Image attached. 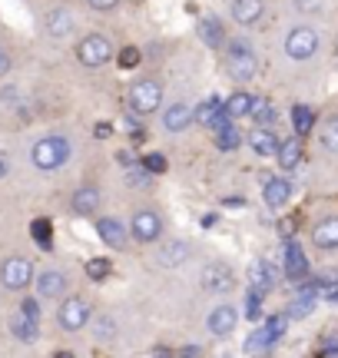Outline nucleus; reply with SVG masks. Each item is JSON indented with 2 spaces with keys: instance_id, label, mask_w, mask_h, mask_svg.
Here are the masks:
<instances>
[{
  "instance_id": "f257e3e1",
  "label": "nucleus",
  "mask_w": 338,
  "mask_h": 358,
  "mask_svg": "<svg viewBox=\"0 0 338 358\" xmlns=\"http://www.w3.org/2000/svg\"><path fill=\"white\" fill-rule=\"evenodd\" d=\"M70 156H73V143H70V136H64V133H47V136H40V140L30 146V163H34V169H40V173L64 169L66 163H70Z\"/></svg>"
},
{
  "instance_id": "f03ea898",
  "label": "nucleus",
  "mask_w": 338,
  "mask_h": 358,
  "mask_svg": "<svg viewBox=\"0 0 338 358\" xmlns=\"http://www.w3.org/2000/svg\"><path fill=\"white\" fill-rule=\"evenodd\" d=\"M77 60L80 66H87V70H100L106 66L110 60H117V43L100 34V30H93V34H83L77 40Z\"/></svg>"
},
{
  "instance_id": "7ed1b4c3",
  "label": "nucleus",
  "mask_w": 338,
  "mask_h": 358,
  "mask_svg": "<svg viewBox=\"0 0 338 358\" xmlns=\"http://www.w3.org/2000/svg\"><path fill=\"white\" fill-rule=\"evenodd\" d=\"M34 279H37V268L27 256L13 252L0 262V289L13 295H24L27 289H34Z\"/></svg>"
},
{
  "instance_id": "20e7f679",
  "label": "nucleus",
  "mask_w": 338,
  "mask_h": 358,
  "mask_svg": "<svg viewBox=\"0 0 338 358\" xmlns=\"http://www.w3.org/2000/svg\"><path fill=\"white\" fill-rule=\"evenodd\" d=\"M226 73L233 83H252L259 77V57L246 40H233L226 50Z\"/></svg>"
},
{
  "instance_id": "39448f33",
  "label": "nucleus",
  "mask_w": 338,
  "mask_h": 358,
  "mask_svg": "<svg viewBox=\"0 0 338 358\" xmlns=\"http://www.w3.org/2000/svg\"><path fill=\"white\" fill-rule=\"evenodd\" d=\"M163 83L153 77H143L136 80V83H130V90H126V106H130L133 116H149L156 113L159 106H163Z\"/></svg>"
},
{
  "instance_id": "423d86ee",
  "label": "nucleus",
  "mask_w": 338,
  "mask_h": 358,
  "mask_svg": "<svg viewBox=\"0 0 338 358\" xmlns=\"http://www.w3.org/2000/svg\"><path fill=\"white\" fill-rule=\"evenodd\" d=\"M322 47V37H318V30L309 24H299L292 27L282 40V53H286L288 60H295V64H305V60H312L315 53Z\"/></svg>"
},
{
  "instance_id": "0eeeda50",
  "label": "nucleus",
  "mask_w": 338,
  "mask_h": 358,
  "mask_svg": "<svg viewBox=\"0 0 338 358\" xmlns=\"http://www.w3.org/2000/svg\"><path fill=\"white\" fill-rule=\"evenodd\" d=\"M90 322H93L90 299H83V295H66V299H60V308H57V325H60L64 332H83Z\"/></svg>"
},
{
  "instance_id": "6e6552de",
  "label": "nucleus",
  "mask_w": 338,
  "mask_h": 358,
  "mask_svg": "<svg viewBox=\"0 0 338 358\" xmlns=\"http://www.w3.org/2000/svg\"><path fill=\"white\" fill-rule=\"evenodd\" d=\"M199 289L209 295H226L235 289V272L229 262H219V259H212L206 266L199 268Z\"/></svg>"
},
{
  "instance_id": "1a4fd4ad",
  "label": "nucleus",
  "mask_w": 338,
  "mask_h": 358,
  "mask_svg": "<svg viewBox=\"0 0 338 358\" xmlns=\"http://www.w3.org/2000/svg\"><path fill=\"white\" fill-rule=\"evenodd\" d=\"M239 319H242L239 306H233V302H219V306L209 308V315H206V335H209V338H229V335H235V325H239Z\"/></svg>"
},
{
  "instance_id": "9d476101",
  "label": "nucleus",
  "mask_w": 338,
  "mask_h": 358,
  "mask_svg": "<svg viewBox=\"0 0 338 358\" xmlns=\"http://www.w3.org/2000/svg\"><path fill=\"white\" fill-rule=\"evenodd\" d=\"M163 229H166V222H163V216H159L156 209H136L130 219V232L136 243L143 245H153L163 239Z\"/></svg>"
},
{
  "instance_id": "9b49d317",
  "label": "nucleus",
  "mask_w": 338,
  "mask_h": 358,
  "mask_svg": "<svg viewBox=\"0 0 338 358\" xmlns=\"http://www.w3.org/2000/svg\"><path fill=\"white\" fill-rule=\"evenodd\" d=\"M34 292L43 302H60V299L70 295V275L64 268H40L37 279H34Z\"/></svg>"
},
{
  "instance_id": "f8f14e48",
  "label": "nucleus",
  "mask_w": 338,
  "mask_h": 358,
  "mask_svg": "<svg viewBox=\"0 0 338 358\" xmlns=\"http://www.w3.org/2000/svg\"><path fill=\"white\" fill-rule=\"evenodd\" d=\"M96 239H100L106 249H117V252H123V249L130 245L133 232H130V226H126L123 219L100 216V219H96Z\"/></svg>"
},
{
  "instance_id": "ddd939ff",
  "label": "nucleus",
  "mask_w": 338,
  "mask_h": 358,
  "mask_svg": "<svg viewBox=\"0 0 338 358\" xmlns=\"http://www.w3.org/2000/svg\"><path fill=\"white\" fill-rule=\"evenodd\" d=\"M159 127H163V133H169V136L186 133L189 127H196V106H189L186 100L169 103L166 110H163V116H159Z\"/></svg>"
},
{
  "instance_id": "4468645a",
  "label": "nucleus",
  "mask_w": 338,
  "mask_h": 358,
  "mask_svg": "<svg viewBox=\"0 0 338 358\" xmlns=\"http://www.w3.org/2000/svg\"><path fill=\"white\" fill-rule=\"evenodd\" d=\"M43 34L50 40H70L77 34V13L70 7H50L43 13Z\"/></svg>"
},
{
  "instance_id": "2eb2a0df",
  "label": "nucleus",
  "mask_w": 338,
  "mask_h": 358,
  "mask_svg": "<svg viewBox=\"0 0 338 358\" xmlns=\"http://www.w3.org/2000/svg\"><path fill=\"white\" fill-rule=\"evenodd\" d=\"M100 206H103V192H100V186H93V182H83V186H77V189L70 192V213L77 219L96 216Z\"/></svg>"
},
{
  "instance_id": "dca6fc26",
  "label": "nucleus",
  "mask_w": 338,
  "mask_h": 358,
  "mask_svg": "<svg viewBox=\"0 0 338 358\" xmlns=\"http://www.w3.org/2000/svg\"><path fill=\"white\" fill-rule=\"evenodd\" d=\"M249 285L259 289L262 295H269L279 285V268H275L272 259H252L249 262Z\"/></svg>"
},
{
  "instance_id": "f3484780",
  "label": "nucleus",
  "mask_w": 338,
  "mask_h": 358,
  "mask_svg": "<svg viewBox=\"0 0 338 358\" xmlns=\"http://www.w3.org/2000/svg\"><path fill=\"white\" fill-rule=\"evenodd\" d=\"M189 252H193V245L186 243V239H166V243L156 245L153 262H156L159 268H179L182 262L189 259Z\"/></svg>"
},
{
  "instance_id": "a211bd4d",
  "label": "nucleus",
  "mask_w": 338,
  "mask_h": 358,
  "mask_svg": "<svg viewBox=\"0 0 338 358\" xmlns=\"http://www.w3.org/2000/svg\"><path fill=\"white\" fill-rule=\"evenodd\" d=\"M288 199H292V182H288L286 176H269L262 182V203L269 206L272 213L286 209Z\"/></svg>"
},
{
  "instance_id": "6ab92c4d",
  "label": "nucleus",
  "mask_w": 338,
  "mask_h": 358,
  "mask_svg": "<svg viewBox=\"0 0 338 358\" xmlns=\"http://www.w3.org/2000/svg\"><path fill=\"white\" fill-rule=\"evenodd\" d=\"M229 17H233V24L239 27H259L262 17H265V0H233L229 3Z\"/></svg>"
},
{
  "instance_id": "aec40b11",
  "label": "nucleus",
  "mask_w": 338,
  "mask_h": 358,
  "mask_svg": "<svg viewBox=\"0 0 338 358\" xmlns=\"http://www.w3.org/2000/svg\"><path fill=\"white\" fill-rule=\"evenodd\" d=\"M7 332H10V338L20 342V345H37L40 342V322L27 319L24 312H13L10 322H7Z\"/></svg>"
},
{
  "instance_id": "412c9836",
  "label": "nucleus",
  "mask_w": 338,
  "mask_h": 358,
  "mask_svg": "<svg viewBox=\"0 0 338 358\" xmlns=\"http://www.w3.org/2000/svg\"><path fill=\"white\" fill-rule=\"evenodd\" d=\"M279 136H275V129L272 127H256L252 133L246 136V146L252 150L256 156H262V159H269V156L279 153Z\"/></svg>"
},
{
  "instance_id": "4be33fe9",
  "label": "nucleus",
  "mask_w": 338,
  "mask_h": 358,
  "mask_svg": "<svg viewBox=\"0 0 338 358\" xmlns=\"http://www.w3.org/2000/svg\"><path fill=\"white\" fill-rule=\"evenodd\" d=\"M282 272H286L288 282H302L305 275H309V259H305V252H302L295 243L286 245V262H282Z\"/></svg>"
},
{
  "instance_id": "5701e85b",
  "label": "nucleus",
  "mask_w": 338,
  "mask_h": 358,
  "mask_svg": "<svg viewBox=\"0 0 338 358\" xmlns=\"http://www.w3.org/2000/svg\"><path fill=\"white\" fill-rule=\"evenodd\" d=\"M312 245L315 249H338V216H328L322 222H315Z\"/></svg>"
},
{
  "instance_id": "b1692460",
  "label": "nucleus",
  "mask_w": 338,
  "mask_h": 358,
  "mask_svg": "<svg viewBox=\"0 0 338 358\" xmlns=\"http://www.w3.org/2000/svg\"><path fill=\"white\" fill-rule=\"evenodd\" d=\"M256 93H249V90H235L233 96L226 100V113L233 116V120H242V116H252V110H256Z\"/></svg>"
},
{
  "instance_id": "393cba45",
  "label": "nucleus",
  "mask_w": 338,
  "mask_h": 358,
  "mask_svg": "<svg viewBox=\"0 0 338 358\" xmlns=\"http://www.w3.org/2000/svg\"><path fill=\"white\" fill-rule=\"evenodd\" d=\"M90 332H93V338H96L100 345H110V342H117L119 325H117V319H113V315H93Z\"/></svg>"
},
{
  "instance_id": "a878e982",
  "label": "nucleus",
  "mask_w": 338,
  "mask_h": 358,
  "mask_svg": "<svg viewBox=\"0 0 338 358\" xmlns=\"http://www.w3.org/2000/svg\"><path fill=\"white\" fill-rule=\"evenodd\" d=\"M275 159H279V166L286 169V173H292V169L302 163V136L279 143V153H275Z\"/></svg>"
},
{
  "instance_id": "bb28decb",
  "label": "nucleus",
  "mask_w": 338,
  "mask_h": 358,
  "mask_svg": "<svg viewBox=\"0 0 338 358\" xmlns=\"http://www.w3.org/2000/svg\"><path fill=\"white\" fill-rule=\"evenodd\" d=\"M196 30H199L203 43H206V47H212V50H219L222 43H226V30H222V24L216 20V17H203Z\"/></svg>"
},
{
  "instance_id": "cd10ccee",
  "label": "nucleus",
  "mask_w": 338,
  "mask_h": 358,
  "mask_svg": "<svg viewBox=\"0 0 338 358\" xmlns=\"http://www.w3.org/2000/svg\"><path fill=\"white\" fill-rule=\"evenodd\" d=\"M242 143H246V136L239 133L235 123H226L222 129H216V150H219V153H235Z\"/></svg>"
},
{
  "instance_id": "c85d7f7f",
  "label": "nucleus",
  "mask_w": 338,
  "mask_h": 358,
  "mask_svg": "<svg viewBox=\"0 0 338 358\" xmlns=\"http://www.w3.org/2000/svg\"><path fill=\"white\" fill-rule=\"evenodd\" d=\"M292 127H295V136H309L315 129V110L305 106V103H295L292 106Z\"/></svg>"
},
{
  "instance_id": "c756f323",
  "label": "nucleus",
  "mask_w": 338,
  "mask_h": 358,
  "mask_svg": "<svg viewBox=\"0 0 338 358\" xmlns=\"http://www.w3.org/2000/svg\"><path fill=\"white\" fill-rule=\"evenodd\" d=\"M272 345H275V338H272V332H269L265 325H259V329L246 338V352H249V355H259V352H262V355H269V352H272Z\"/></svg>"
},
{
  "instance_id": "7c9ffc66",
  "label": "nucleus",
  "mask_w": 338,
  "mask_h": 358,
  "mask_svg": "<svg viewBox=\"0 0 338 358\" xmlns=\"http://www.w3.org/2000/svg\"><path fill=\"white\" fill-rule=\"evenodd\" d=\"M30 236H34V243H37L43 252L53 249V222L50 219H34V222H30Z\"/></svg>"
},
{
  "instance_id": "2f4dec72",
  "label": "nucleus",
  "mask_w": 338,
  "mask_h": 358,
  "mask_svg": "<svg viewBox=\"0 0 338 358\" xmlns=\"http://www.w3.org/2000/svg\"><path fill=\"white\" fill-rule=\"evenodd\" d=\"M153 176H156V173H149L143 163H133V166H126V186H133V189H146V186L153 182Z\"/></svg>"
},
{
  "instance_id": "473e14b6",
  "label": "nucleus",
  "mask_w": 338,
  "mask_h": 358,
  "mask_svg": "<svg viewBox=\"0 0 338 358\" xmlns=\"http://www.w3.org/2000/svg\"><path fill=\"white\" fill-rule=\"evenodd\" d=\"M110 272H113V262H110L106 256H96V259L87 262V275H90V282H103Z\"/></svg>"
},
{
  "instance_id": "72a5a7b5",
  "label": "nucleus",
  "mask_w": 338,
  "mask_h": 358,
  "mask_svg": "<svg viewBox=\"0 0 338 358\" xmlns=\"http://www.w3.org/2000/svg\"><path fill=\"white\" fill-rule=\"evenodd\" d=\"M288 322H292V319H288V312H279V315H269V319H262V325H265V329L272 332V338L279 342V338L288 332Z\"/></svg>"
},
{
  "instance_id": "f704fd0d",
  "label": "nucleus",
  "mask_w": 338,
  "mask_h": 358,
  "mask_svg": "<svg viewBox=\"0 0 338 358\" xmlns=\"http://www.w3.org/2000/svg\"><path fill=\"white\" fill-rule=\"evenodd\" d=\"M40 302H43V299H40L37 292L34 295H24V299H20V306H17V312H24L27 319H43V308H40Z\"/></svg>"
},
{
  "instance_id": "c9c22d12",
  "label": "nucleus",
  "mask_w": 338,
  "mask_h": 358,
  "mask_svg": "<svg viewBox=\"0 0 338 358\" xmlns=\"http://www.w3.org/2000/svg\"><path fill=\"white\" fill-rule=\"evenodd\" d=\"M143 60V53H140V47H133V43H126L123 50H117V64L119 70H133V66Z\"/></svg>"
},
{
  "instance_id": "e433bc0d",
  "label": "nucleus",
  "mask_w": 338,
  "mask_h": 358,
  "mask_svg": "<svg viewBox=\"0 0 338 358\" xmlns=\"http://www.w3.org/2000/svg\"><path fill=\"white\" fill-rule=\"evenodd\" d=\"M252 120L259 127H272L275 123V106L269 100H256V110H252Z\"/></svg>"
},
{
  "instance_id": "4c0bfd02",
  "label": "nucleus",
  "mask_w": 338,
  "mask_h": 358,
  "mask_svg": "<svg viewBox=\"0 0 338 358\" xmlns=\"http://www.w3.org/2000/svg\"><path fill=\"white\" fill-rule=\"evenodd\" d=\"M322 146H325L332 156H338V116H332L322 129Z\"/></svg>"
},
{
  "instance_id": "58836bf2",
  "label": "nucleus",
  "mask_w": 338,
  "mask_h": 358,
  "mask_svg": "<svg viewBox=\"0 0 338 358\" xmlns=\"http://www.w3.org/2000/svg\"><path fill=\"white\" fill-rule=\"evenodd\" d=\"M262 299H265V295L259 292V289H252V285H249V299H246V315L252 322H259L262 319Z\"/></svg>"
},
{
  "instance_id": "ea45409f",
  "label": "nucleus",
  "mask_w": 338,
  "mask_h": 358,
  "mask_svg": "<svg viewBox=\"0 0 338 358\" xmlns=\"http://www.w3.org/2000/svg\"><path fill=\"white\" fill-rule=\"evenodd\" d=\"M143 166L149 169V173H156V176H159V173H166V159H163L159 153H149V156H143Z\"/></svg>"
},
{
  "instance_id": "a19ab883",
  "label": "nucleus",
  "mask_w": 338,
  "mask_h": 358,
  "mask_svg": "<svg viewBox=\"0 0 338 358\" xmlns=\"http://www.w3.org/2000/svg\"><path fill=\"white\" fill-rule=\"evenodd\" d=\"M123 0H87V7L90 10H96V13H110V10H117Z\"/></svg>"
},
{
  "instance_id": "79ce46f5",
  "label": "nucleus",
  "mask_w": 338,
  "mask_h": 358,
  "mask_svg": "<svg viewBox=\"0 0 338 358\" xmlns=\"http://www.w3.org/2000/svg\"><path fill=\"white\" fill-rule=\"evenodd\" d=\"M13 70V53L7 50V47H3V43H0V80L7 77V73H10Z\"/></svg>"
},
{
  "instance_id": "37998d69",
  "label": "nucleus",
  "mask_w": 338,
  "mask_h": 358,
  "mask_svg": "<svg viewBox=\"0 0 338 358\" xmlns=\"http://www.w3.org/2000/svg\"><path fill=\"white\" fill-rule=\"evenodd\" d=\"M322 295L328 302H338V282H322Z\"/></svg>"
},
{
  "instance_id": "c03bdc74",
  "label": "nucleus",
  "mask_w": 338,
  "mask_h": 358,
  "mask_svg": "<svg viewBox=\"0 0 338 358\" xmlns=\"http://www.w3.org/2000/svg\"><path fill=\"white\" fill-rule=\"evenodd\" d=\"M222 206H226V209H246V199H242V196H226Z\"/></svg>"
},
{
  "instance_id": "a18cd8bd",
  "label": "nucleus",
  "mask_w": 338,
  "mask_h": 358,
  "mask_svg": "<svg viewBox=\"0 0 338 358\" xmlns=\"http://www.w3.org/2000/svg\"><path fill=\"white\" fill-rule=\"evenodd\" d=\"M93 133L103 140V136H110V133H113V127H110V123H96V129H93Z\"/></svg>"
},
{
  "instance_id": "49530a36",
  "label": "nucleus",
  "mask_w": 338,
  "mask_h": 358,
  "mask_svg": "<svg viewBox=\"0 0 338 358\" xmlns=\"http://www.w3.org/2000/svg\"><path fill=\"white\" fill-rule=\"evenodd\" d=\"M0 100H3V103H13V100H17V90H3V96H0Z\"/></svg>"
},
{
  "instance_id": "de8ad7c7",
  "label": "nucleus",
  "mask_w": 338,
  "mask_h": 358,
  "mask_svg": "<svg viewBox=\"0 0 338 358\" xmlns=\"http://www.w3.org/2000/svg\"><path fill=\"white\" fill-rule=\"evenodd\" d=\"M7 173H10V166H7V159L0 156V179H7Z\"/></svg>"
},
{
  "instance_id": "09e8293b",
  "label": "nucleus",
  "mask_w": 338,
  "mask_h": 358,
  "mask_svg": "<svg viewBox=\"0 0 338 358\" xmlns=\"http://www.w3.org/2000/svg\"><path fill=\"white\" fill-rule=\"evenodd\" d=\"M182 355H203V348H196V345H186V348H182Z\"/></svg>"
},
{
  "instance_id": "8fccbe9b",
  "label": "nucleus",
  "mask_w": 338,
  "mask_h": 358,
  "mask_svg": "<svg viewBox=\"0 0 338 358\" xmlns=\"http://www.w3.org/2000/svg\"><path fill=\"white\" fill-rule=\"evenodd\" d=\"M335 57H338V47H335Z\"/></svg>"
}]
</instances>
